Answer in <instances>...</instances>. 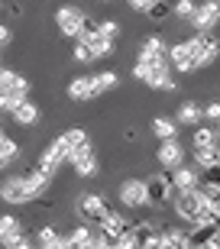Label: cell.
Here are the masks:
<instances>
[{
	"instance_id": "obj_1",
	"label": "cell",
	"mask_w": 220,
	"mask_h": 249,
	"mask_svg": "<svg viewBox=\"0 0 220 249\" xmlns=\"http://www.w3.org/2000/svg\"><path fill=\"white\" fill-rule=\"evenodd\" d=\"M133 78H136L139 84L152 88V91H178V81L172 78L168 58H143V55H136V62H133Z\"/></svg>"
},
{
	"instance_id": "obj_2",
	"label": "cell",
	"mask_w": 220,
	"mask_h": 249,
	"mask_svg": "<svg viewBox=\"0 0 220 249\" xmlns=\"http://www.w3.org/2000/svg\"><path fill=\"white\" fill-rule=\"evenodd\" d=\"M172 207H175V213H178V217H182V220L191 227V223H198V220L204 217V211H207V201H204V194L198 191V188H191V191H175Z\"/></svg>"
},
{
	"instance_id": "obj_3",
	"label": "cell",
	"mask_w": 220,
	"mask_h": 249,
	"mask_svg": "<svg viewBox=\"0 0 220 249\" xmlns=\"http://www.w3.org/2000/svg\"><path fill=\"white\" fill-rule=\"evenodd\" d=\"M184 42H188V49H191L194 68H198V71L217 62V55H220V39L214 36V33H194V36L184 39Z\"/></svg>"
},
{
	"instance_id": "obj_4",
	"label": "cell",
	"mask_w": 220,
	"mask_h": 249,
	"mask_svg": "<svg viewBox=\"0 0 220 249\" xmlns=\"http://www.w3.org/2000/svg\"><path fill=\"white\" fill-rule=\"evenodd\" d=\"M0 201L10 204V207H26V204L36 201L33 191H29V185H26V175H7L3 178L0 181Z\"/></svg>"
},
{
	"instance_id": "obj_5",
	"label": "cell",
	"mask_w": 220,
	"mask_h": 249,
	"mask_svg": "<svg viewBox=\"0 0 220 249\" xmlns=\"http://www.w3.org/2000/svg\"><path fill=\"white\" fill-rule=\"evenodd\" d=\"M117 197L127 211H143L149 207V191H146V178H123L117 188Z\"/></svg>"
},
{
	"instance_id": "obj_6",
	"label": "cell",
	"mask_w": 220,
	"mask_h": 249,
	"mask_svg": "<svg viewBox=\"0 0 220 249\" xmlns=\"http://www.w3.org/2000/svg\"><path fill=\"white\" fill-rule=\"evenodd\" d=\"M84 13L81 7H74V3H62V7L55 10V26H58V33L68 39H78V33H81L84 26Z\"/></svg>"
},
{
	"instance_id": "obj_7",
	"label": "cell",
	"mask_w": 220,
	"mask_h": 249,
	"mask_svg": "<svg viewBox=\"0 0 220 249\" xmlns=\"http://www.w3.org/2000/svg\"><path fill=\"white\" fill-rule=\"evenodd\" d=\"M68 165L74 168V175L78 178H97V172H101V159H97V149L88 142V146L74 149L72 156H68Z\"/></svg>"
},
{
	"instance_id": "obj_8",
	"label": "cell",
	"mask_w": 220,
	"mask_h": 249,
	"mask_svg": "<svg viewBox=\"0 0 220 249\" xmlns=\"http://www.w3.org/2000/svg\"><path fill=\"white\" fill-rule=\"evenodd\" d=\"M110 211V204L104 194H81L78 197V217H81V223H91V227H97L101 223V217Z\"/></svg>"
},
{
	"instance_id": "obj_9",
	"label": "cell",
	"mask_w": 220,
	"mask_h": 249,
	"mask_svg": "<svg viewBox=\"0 0 220 249\" xmlns=\"http://www.w3.org/2000/svg\"><path fill=\"white\" fill-rule=\"evenodd\" d=\"M191 26L194 33H214V26H220V0H198Z\"/></svg>"
},
{
	"instance_id": "obj_10",
	"label": "cell",
	"mask_w": 220,
	"mask_h": 249,
	"mask_svg": "<svg viewBox=\"0 0 220 249\" xmlns=\"http://www.w3.org/2000/svg\"><path fill=\"white\" fill-rule=\"evenodd\" d=\"M146 191H149V207H165V204L175 197V188H172V178L168 175H149L146 178Z\"/></svg>"
},
{
	"instance_id": "obj_11",
	"label": "cell",
	"mask_w": 220,
	"mask_h": 249,
	"mask_svg": "<svg viewBox=\"0 0 220 249\" xmlns=\"http://www.w3.org/2000/svg\"><path fill=\"white\" fill-rule=\"evenodd\" d=\"M68 97L74 104H91L101 97L97 91V81H94V74H74L72 81H68Z\"/></svg>"
},
{
	"instance_id": "obj_12",
	"label": "cell",
	"mask_w": 220,
	"mask_h": 249,
	"mask_svg": "<svg viewBox=\"0 0 220 249\" xmlns=\"http://www.w3.org/2000/svg\"><path fill=\"white\" fill-rule=\"evenodd\" d=\"M78 42H84V46H88V52H91V58H94V62H104V58L117 55V52H113V46H117V42H110V39H107V36H101L97 29L78 33Z\"/></svg>"
},
{
	"instance_id": "obj_13",
	"label": "cell",
	"mask_w": 220,
	"mask_h": 249,
	"mask_svg": "<svg viewBox=\"0 0 220 249\" xmlns=\"http://www.w3.org/2000/svg\"><path fill=\"white\" fill-rule=\"evenodd\" d=\"M0 91L10 94L13 101H26L29 91H33V84H29V78H23L19 71H13V68H3V74H0Z\"/></svg>"
},
{
	"instance_id": "obj_14",
	"label": "cell",
	"mask_w": 220,
	"mask_h": 249,
	"mask_svg": "<svg viewBox=\"0 0 220 249\" xmlns=\"http://www.w3.org/2000/svg\"><path fill=\"white\" fill-rule=\"evenodd\" d=\"M94 240H97V227H91V223H78V227H72V230L62 236V246L65 249H91Z\"/></svg>"
},
{
	"instance_id": "obj_15",
	"label": "cell",
	"mask_w": 220,
	"mask_h": 249,
	"mask_svg": "<svg viewBox=\"0 0 220 249\" xmlns=\"http://www.w3.org/2000/svg\"><path fill=\"white\" fill-rule=\"evenodd\" d=\"M165 58H168V65H172V71H182V74L198 71V68H194V55H191V49H188V42H175V46H168Z\"/></svg>"
},
{
	"instance_id": "obj_16",
	"label": "cell",
	"mask_w": 220,
	"mask_h": 249,
	"mask_svg": "<svg viewBox=\"0 0 220 249\" xmlns=\"http://www.w3.org/2000/svg\"><path fill=\"white\" fill-rule=\"evenodd\" d=\"M65 162H68V159H65V152L58 146H55V139L52 142H49L46 149H42V152H39V159H36V168H42V172H46V175H58V172H62L65 168Z\"/></svg>"
},
{
	"instance_id": "obj_17",
	"label": "cell",
	"mask_w": 220,
	"mask_h": 249,
	"mask_svg": "<svg viewBox=\"0 0 220 249\" xmlns=\"http://www.w3.org/2000/svg\"><path fill=\"white\" fill-rule=\"evenodd\" d=\"M88 142H91V136H88V129H84V126H68L65 133H58V136H55V146L65 152V159L72 156L74 149L88 146Z\"/></svg>"
},
{
	"instance_id": "obj_18",
	"label": "cell",
	"mask_w": 220,
	"mask_h": 249,
	"mask_svg": "<svg viewBox=\"0 0 220 249\" xmlns=\"http://www.w3.org/2000/svg\"><path fill=\"white\" fill-rule=\"evenodd\" d=\"M156 159H159V165L162 168H178L184 162V146L178 142V139H165V142H159V152H156Z\"/></svg>"
},
{
	"instance_id": "obj_19",
	"label": "cell",
	"mask_w": 220,
	"mask_h": 249,
	"mask_svg": "<svg viewBox=\"0 0 220 249\" xmlns=\"http://www.w3.org/2000/svg\"><path fill=\"white\" fill-rule=\"evenodd\" d=\"M10 117H13V123H19V126H36L39 120H42V107H39L36 101H19L17 107H13V113H10Z\"/></svg>"
},
{
	"instance_id": "obj_20",
	"label": "cell",
	"mask_w": 220,
	"mask_h": 249,
	"mask_svg": "<svg viewBox=\"0 0 220 249\" xmlns=\"http://www.w3.org/2000/svg\"><path fill=\"white\" fill-rule=\"evenodd\" d=\"M52 181H55V178L46 175V172H42V168H36V165L26 172V185H29V191H33V197H36V201H39V197H46V194L52 191Z\"/></svg>"
},
{
	"instance_id": "obj_21",
	"label": "cell",
	"mask_w": 220,
	"mask_h": 249,
	"mask_svg": "<svg viewBox=\"0 0 220 249\" xmlns=\"http://www.w3.org/2000/svg\"><path fill=\"white\" fill-rule=\"evenodd\" d=\"M204 120V110L198 101H182L178 104V113H175V123L178 126H198Z\"/></svg>"
},
{
	"instance_id": "obj_22",
	"label": "cell",
	"mask_w": 220,
	"mask_h": 249,
	"mask_svg": "<svg viewBox=\"0 0 220 249\" xmlns=\"http://www.w3.org/2000/svg\"><path fill=\"white\" fill-rule=\"evenodd\" d=\"M201 185V175L194 172V168H188L182 162L178 168H172V188L175 191H191V188H198Z\"/></svg>"
},
{
	"instance_id": "obj_23",
	"label": "cell",
	"mask_w": 220,
	"mask_h": 249,
	"mask_svg": "<svg viewBox=\"0 0 220 249\" xmlns=\"http://www.w3.org/2000/svg\"><path fill=\"white\" fill-rule=\"evenodd\" d=\"M17 236H23V220L17 213H0V246H10Z\"/></svg>"
},
{
	"instance_id": "obj_24",
	"label": "cell",
	"mask_w": 220,
	"mask_h": 249,
	"mask_svg": "<svg viewBox=\"0 0 220 249\" xmlns=\"http://www.w3.org/2000/svg\"><path fill=\"white\" fill-rule=\"evenodd\" d=\"M127 227H129V220L123 217V213H117L113 207H110V211L101 217V223H97V230H101V233H107V236H120V233L127 230Z\"/></svg>"
},
{
	"instance_id": "obj_25",
	"label": "cell",
	"mask_w": 220,
	"mask_h": 249,
	"mask_svg": "<svg viewBox=\"0 0 220 249\" xmlns=\"http://www.w3.org/2000/svg\"><path fill=\"white\" fill-rule=\"evenodd\" d=\"M17 159H19V142H17V139H10L7 133L0 129V172L10 168Z\"/></svg>"
},
{
	"instance_id": "obj_26",
	"label": "cell",
	"mask_w": 220,
	"mask_h": 249,
	"mask_svg": "<svg viewBox=\"0 0 220 249\" xmlns=\"http://www.w3.org/2000/svg\"><path fill=\"white\" fill-rule=\"evenodd\" d=\"M165 52H168V42L162 36H146L143 46H139V55L143 58H165Z\"/></svg>"
},
{
	"instance_id": "obj_27",
	"label": "cell",
	"mask_w": 220,
	"mask_h": 249,
	"mask_svg": "<svg viewBox=\"0 0 220 249\" xmlns=\"http://www.w3.org/2000/svg\"><path fill=\"white\" fill-rule=\"evenodd\" d=\"M152 136H156L159 142L178 139V123H175L172 117H156V120H152Z\"/></svg>"
},
{
	"instance_id": "obj_28",
	"label": "cell",
	"mask_w": 220,
	"mask_h": 249,
	"mask_svg": "<svg viewBox=\"0 0 220 249\" xmlns=\"http://www.w3.org/2000/svg\"><path fill=\"white\" fill-rule=\"evenodd\" d=\"M162 240L172 249H191V240H188V230H178V227H159Z\"/></svg>"
},
{
	"instance_id": "obj_29",
	"label": "cell",
	"mask_w": 220,
	"mask_h": 249,
	"mask_svg": "<svg viewBox=\"0 0 220 249\" xmlns=\"http://www.w3.org/2000/svg\"><path fill=\"white\" fill-rule=\"evenodd\" d=\"M220 139H217V133H214V126H191V146H217Z\"/></svg>"
},
{
	"instance_id": "obj_30",
	"label": "cell",
	"mask_w": 220,
	"mask_h": 249,
	"mask_svg": "<svg viewBox=\"0 0 220 249\" xmlns=\"http://www.w3.org/2000/svg\"><path fill=\"white\" fill-rule=\"evenodd\" d=\"M94 81H97V91L107 94V91H117V88H120V74L113 71V68H107V71L94 74Z\"/></svg>"
},
{
	"instance_id": "obj_31",
	"label": "cell",
	"mask_w": 220,
	"mask_h": 249,
	"mask_svg": "<svg viewBox=\"0 0 220 249\" xmlns=\"http://www.w3.org/2000/svg\"><path fill=\"white\" fill-rule=\"evenodd\" d=\"M194 10H198V0H175V3H172V17H178L182 23H188V26H191Z\"/></svg>"
},
{
	"instance_id": "obj_32",
	"label": "cell",
	"mask_w": 220,
	"mask_h": 249,
	"mask_svg": "<svg viewBox=\"0 0 220 249\" xmlns=\"http://www.w3.org/2000/svg\"><path fill=\"white\" fill-rule=\"evenodd\" d=\"M191 149H194V162H198L201 168L214 165V162H217V156H220L217 146H191Z\"/></svg>"
},
{
	"instance_id": "obj_33",
	"label": "cell",
	"mask_w": 220,
	"mask_h": 249,
	"mask_svg": "<svg viewBox=\"0 0 220 249\" xmlns=\"http://www.w3.org/2000/svg\"><path fill=\"white\" fill-rule=\"evenodd\" d=\"M139 246H143V236H139V233L133 230V223H129L127 230L117 236V246L113 249H139Z\"/></svg>"
},
{
	"instance_id": "obj_34",
	"label": "cell",
	"mask_w": 220,
	"mask_h": 249,
	"mask_svg": "<svg viewBox=\"0 0 220 249\" xmlns=\"http://www.w3.org/2000/svg\"><path fill=\"white\" fill-rule=\"evenodd\" d=\"M58 236H62V233L55 230L52 223H42V227L36 230V236H33V243H36V249H39V246H49V243H55Z\"/></svg>"
},
{
	"instance_id": "obj_35",
	"label": "cell",
	"mask_w": 220,
	"mask_h": 249,
	"mask_svg": "<svg viewBox=\"0 0 220 249\" xmlns=\"http://www.w3.org/2000/svg\"><path fill=\"white\" fill-rule=\"evenodd\" d=\"M146 17L152 19V23H162V19H168V17H172V7H168V0H156V3L146 10Z\"/></svg>"
},
{
	"instance_id": "obj_36",
	"label": "cell",
	"mask_w": 220,
	"mask_h": 249,
	"mask_svg": "<svg viewBox=\"0 0 220 249\" xmlns=\"http://www.w3.org/2000/svg\"><path fill=\"white\" fill-rule=\"evenodd\" d=\"M97 33H101V36H107L110 42H117L120 33H123V26H120L117 19H101V23H97Z\"/></svg>"
},
{
	"instance_id": "obj_37",
	"label": "cell",
	"mask_w": 220,
	"mask_h": 249,
	"mask_svg": "<svg viewBox=\"0 0 220 249\" xmlns=\"http://www.w3.org/2000/svg\"><path fill=\"white\" fill-rule=\"evenodd\" d=\"M72 58L78 65H91L94 58H91V52H88V46H84V42H78V39H74V49H72Z\"/></svg>"
},
{
	"instance_id": "obj_38",
	"label": "cell",
	"mask_w": 220,
	"mask_h": 249,
	"mask_svg": "<svg viewBox=\"0 0 220 249\" xmlns=\"http://www.w3.org/2000/svg\"><path fill=\"white\" fill-rule=\"evenodd\" d=\"M201 181H204V185H214V188H220V165H217V162L204 168V178H201Z\"/></svg>"
},
{
	"instance_id": "obj_39",
	"label": "cell",
	"mask_w": 220,
	"mask_h": 249,
	"mask_svg": "<svg viewBox=\"0 0 220 249\" xmlns=\"http://www.w3.org/2000/svg\"><path fill=\"white\" fill-rule=\"evenodd\" d=\"M201 110H204V120H211V123L220 120V101H207Z\"/></svg>"
},
{
	"instance_id": "obj_40",
	"label": "cell",
	"mask_w": 220,
	"mask_h": 249,
	"mask_svg": "<svg viewBox=\"0 0 220 249\" xmlns=\"http://www.w3.org/2000/svg\"><path fill=\"white\" fill-rule=\"evenodd\" d=\"M10 42H13V26H10V23H0V52H3Z\"/></svg>"
},
{
	"instance_id": "obj_41",
	"label": "cell",
	"mask_w": 220,
	"mask_h": 249,
	"mask_svg": "<svg viewBox=\"0 0 220 249\" xmlns=\"http://www.w3.org/2000/svg\"><path fill=\"white\" fill-rule=\"evenodd\" d=\"M3 249H36V243L29 240L26 233H23V236H17V240L10 243V246H3Z\"/></svg>"
},
{
	"instance_id": "obj_42",
	"label": "cell",
	"mask_w": 220,
	"mask_h": 249,
	"mask_svg": "<svg viewBox=\"0 0 220 249\" xmlns=\"http://www.w3.org/2000/svg\"><path fill=\"white\" fill-rule=\"evenodd\" d=\"M17 104H19V101H13L10 94L0 91V113H13V107H17Z\"/></svg>"
},
{
	"instance_id": "obj_43",
	"label": "cell",
	"mask_w": 220,
	"mask_h": 249,
	"mask_svg": "<svg viewBox=\"0 0 220 249\" xmlns=\"http://www.w3.org/2000/svg\"><path fill=\"white\" fill-rule=\"evenodd\" d=\"M152 3H156V0H129V10H133V13H146Z\"/></svg>"
},
{
	"instance_id": "obj_44",
	"label": "cell",
	"mask_w": 220,
	"mask_h": 249,
	"mask_svg": "<svg viewBox=\"0 0 220 249\" xmlns=\"http://www.w3.org/2000/svg\"><path fill=\"white\" fill-rule=\"evenodd\" d=\"M211 243H214V246H220V223L214 227V236H211Z\"/></svg>"
},
{
	"instance_id": "obj_45",
	"label": "cell",
	"mask_w": 220,
	"mask_h": 249,
	"mask_svg": "<svg viewBox=\"0 0 220 249\" xmlns=\"http://www.w3.org/2000/svg\"><path fill=\"white\" fill-rule=\"evenodd\" d=\"M194 249H220V246H214V243H201V246H194Z\"/></svg>"
},
{
	"instance_id": "obj_46",
	"label": "cell",
	"mask_w": 220,
	"mask_h": 249,
	"mask_svg": "<svg viewBox=\"0 0 220 249\" xmlns=\"http://www.w3.org/2000/svg\"><path fill=\"white\" fill-rule=\"evenodd\" d=\"M214 133H217V139H220V120H217V123H214Z\"/></svg>"
},
{
	"instance_id": "obj_47",
	"label": "cell",
	"mask_w": 220,
	"mask_h": 249,
	"mask_svg": "<svg viewBox=\"0 0 220 249\" xmlns=\"http://www.w3.org/2000/svg\"><path fill=\"white\" fill-rule=\"evenodd\" d=\"M97 3H110V0H97Z\"/></svg>"
},
{
	"instance_id": "obj_48",
	"label": "cell",
	"mask_w": 220,
	"mask_h": 249,
	"mask_svg": "<svg viewBox=\"0 0 220 249\" xmlns=\"http://www.w3.org/2000/svg\"><path fill=\"white\" fill-rule=\"evenodd\" d=\"M0 74H3V65H0Z\"/></svg>"
},
{
	"instance_id": "obj_49",
	"label": "cell",
	"mask_w": 220,
	"mask_h": 249,
	"mask_svg": "<svg viewBox=\"0 0 220 249\" xmlns=\"http://www.w3.org/2000/svg\"><path fill=\"white\" fill-rule=\"evenodd\" d=\"M217 165H220V156H217Z\"/></svg>"
},
{
	"instance_id": "obj_50",
	"label": "cell",
	"mask_w": 220,
	"mask_h": 249,
	"mask_svg": "<svg viewBox=\"0 0 220 249\" xmlns=\"http://www.w3.org/2000/svg\"><path fill=\"white\" fill-rule=\"evenodd\" d=\"M0 55H3V52H0Z\"/></svg>"
}]
</instances>
